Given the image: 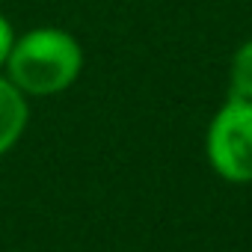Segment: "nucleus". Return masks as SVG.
<instances>
[{"mask_svg":"<svg viewBox=\"0 0 252 252\" xmlns=\"http://www.w3.org/2000/svg\"><path fill=\"white\" fill-rule=\"evenodd\" d=\"M205 160L225 184H252V101L228 95L208 122Z\"/></svg>","mask_w":252,"mask_h":252,"instance_id":"obj_2","label":"nucleus"},{"mask_svg":"<svg viewBox=\"0 0 252 252\" xmlns=\"http://www.w3.org/2000/svg\"><path fill=\"white\" fill-rule=\"evenodd\" d=\"M15 27H12V21L0 12V71H3V65H6V60H9V51H12V45H15Z\"/></svg>","mask_w":252,"mask_h":252,"instance_id":"obj_5","label":"nucleus"},{"mask_svg":"<svg viewBox=\"0 0 252 252\" xmlns=\"http://www.w3.org/2000/svg\"><path fill=\"white\" fill-rule=\"evenodd\" d=\"M228 95L252 101V39L240 42L228 63Z\"/></svg>","mask_w":252,"mask_h":252,"instance_id":"obj_4","label":"nucleus"},{"mask_svg":"<svg viewBox=\"0 0 252 252\" xmlns=\"http://www.w3.org/2000/svg\"><path fill=\"white\" fill-rule=\"evenodd\" d=\"M3 71L27 98L60 95L77 83L83 48L63 27H33L15 36Z\"/></svg>","mask_w":252,"mask_h":252,"instance_id":"obj_1","label":"nucleus"},{"mask_svg":"<svg viewBox=\"0 0 252 252\" xmlns=\"http://www.w3.org/2000/svg\"><path fill=\"white\" fill-rule=\"evenodd\" d=\"M27 122H30L27 95L6 74H0V158L18 146V140L27 131Z\"/></svg>","mask_w":252,"mask_h":252,"instance_id":"obj_3","label":"nucleus"}]
</instances>
